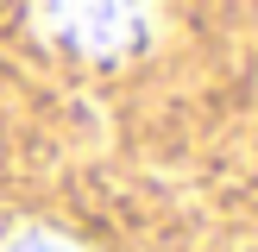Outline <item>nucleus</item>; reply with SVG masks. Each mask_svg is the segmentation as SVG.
I'll list each match as a JSON object with an SVG mask.
<instances>
[{
    "mask_svg": "<svg viewBox=\"0 0 258 252\" xmlns=\"http://www.w3.org/2000/svg\"><path fill=\"white\" fill-rule=\"evenodd\" d=\"M0 252H88V246H76L57 227H13V233L0 239Z\"/></svg>",
    "mask_w": 258,
    "mask_h": 252,
    "instance_id": "obj_2",
    "label": "nucleus"
},
{
    "mask_svg": "<svg viewBox=\"0 0 258 252\" xmlns=\"http://www.w3.org/2000/svg\"><path fill=\"white\" fill-rule=\"evenodd\" d=\"M38 25H57V38H70L82 50H126V44H139L145 13H133V7H44Z\"/></svg>",
    "mask_w": 258,
    "mask_h": 252,
    "instance_id": "obj_1",
    "label": "nucleus"
}]
</instances>
